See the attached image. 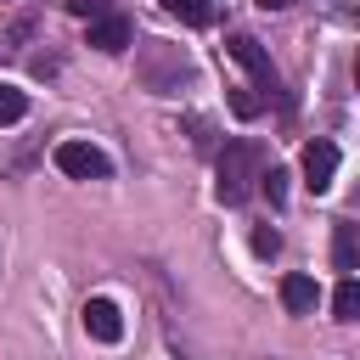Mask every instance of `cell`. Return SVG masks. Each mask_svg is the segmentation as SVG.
I'll use <instances>...</instances> for the list:
<instances>
[{"instance_id": "4fadbf2b", "label": "cell", "mask_w": 360, "mask_h": 360, "mask_svg": "<svg viewBox=\"0 0 360 360\" xmlns=\"http://www.w3.org/2000/svg\"><path fill=\"white\" fill-rule=\"evenodd\" d=\"M259 186H264V197H270V202H281V197H287V174H281V169L259 174Z\"/></svg>"}, {"instance_id": "ba28073f", "label": "cell", "mask_w": 360, "mask_h": 360, "mask_svg": "<svg viewBox=\"0 0 360 360\" xmlns=\"http://www.w3.org/2000/svg\"><path fill=\"white\" fill-rule=\"evenodd\" d=\"M332 259H338V270H343V276H354L360 248H354V225H349V219H343V225H338V236H332Z\"/></svg>"}, {"instance_id": "8fae6325", "label": "cell", "mask_w": 360, "mask_h": 360, "mask_svg": "<svg viewBox=\"0 0 360 360\" xmlns=\"http://www.w3.org/2000/svg\"><path fill=\"white\" fill-rule=\"evenodd\" d=\"M259 107H264V96H253V84H236V90H231V112H236V118H253Z\"/></svg>"}, {"instance_id": "7c38bea8", "label": "cell", "mask_w": 360, "mask_h": 360, "mask_svg": "<svg viewBox=\"0 0 360 360\" xmlns=\"http://www.w3.org/2000/svg\"><path fill=\"white\" fill-rule=\"evenodd\" d=\"M276 248H281V236H276L270 225H259V231H253V253H259V259H276Z\"/></svg>"}, {"instance_id": "9c48e42d", "label": "cell", "mask_w": 360, "mask_h": 360, "mask_svg": "<svg viewBox=\"0 0 360 360\" xmlns=\"http://www.w3.org/2000/svg\"><path fill=\"white\" fill-rule=\"evenodd\" d=\"M332 315H338V321H360V281H354V276L338 281V292H332Z\"/></svg>"}, {"instance_id": "8992f818", "label": "cell", "mask_w": 360, "mask_h": 360, "mask_svg": "<svg viewBox=\"0 0 360 360\" xmlns=\"http://www.w3.org/2000/svg\"><path fill=\"white\" fill-rule=\"evenodd\" d=\"M84 332H90L96 343H118V338H124L118 304H112V298H90V304H84Z\"/></svg>"}, {"instance_id": "6da1fadb", "label": "cell", "mask_w": 360, "mask_h": 360, "mask_svg": "<svg viewBox=\"0 0 360 360\" xmlns=\"http://www.w3.org/2000/svg\"><path fill=\"white\" fill-rule=\"evenodd\" d=\"M214 174H219V180H214V186H219V202H248L253 186H259V174H264V158H259L253 141H225Z\"/></svg>"}, {"instance_id": "30bf717a", "label": "cell", "mask_w": 360, "mask_h": 360, "mask_svg": "<svg viewBox=\"0 0 360 360\" xmlns=\"http://www.w3.org/2000/svg\"><path fill=\"white\" fill-rule=\"evenodd\" d=\"M22 112H28V96L17 84H0V124H17Z\"/></svg>"}, {"instance_id": "7a4b0ae2", "label": "cell", "mask_w": 360, "mask_h": 360, "mask_svg": "<svg viewBox=\"0 0 360 360\" xmlns=\"http://www.w3.org/2000/svg\"><path fill=\"white\" fill-rule=\"evenodd\" d=\"M225 51H231V62H242V68H248L253 90H264V96H276V90H281V73H276V62L264 56V45H259L253 34H231V39H225Z\"/></svg>"}, {"instance_id": "3957f363", "label": "cell", "mask_w": 360, "mask_h": 360, "mask_svg": "<svg viewBox=\"0 0 360 360\" xmlns=\"http://www.w3.org/2000/svg\"><path fill=\"white\" fill-rule=\"evenodd\" d=\"M56 169L73 174V180H107V174H112L107 152L90 146V141H62V146H56Z\"/></svg>"}, {"instance_id": "52a82bcc", "label": "cell", "mask_w": 360, "mask_h": 360, "mask_svg": "<svg viewBox=\"0 0 360 360\" xmlns=\"http://www.w3.org/2000/svg\"><path fill=\"white\" fill-rule=\"evenodd\" d=\"M281 304H287V315H309V309L321 304V287H315V276H304V270L281 276Z\"/></svg>"}, {"instance_id": "277c9868", "label": "cell", "mask_w": 360, "mask_h": 360, "mask_svg": "<svg viewBox=\"0 0 360 360\" xmlns=\"http://www.w3.org/2000/svg\"><path fill=\"white\" fill-rule=\"evenodd\" d=\"M129 39H135V28H129V17H124V11H101V17H90V45H96V51L118 56Z\"/></svg>"}, {"instance_id": "9a60e30c", "label": "cell", "mask_w": 360, "mask_h": 360, "mask_svg": "<svg viewBox=\"0 0 360 360\" xmlns=\"http://www.w3.org/2000/svg\"><path fill=\"white\" fill-rule=\"evenodd\" d=\"M163 6H174V0H163Z\"/></svg>"}, {"instance_id": "5b68a950", "label": "cell", "mask_w": 360, "mask_h": 360, "mask_svg": "<svg viewBox=\"0 0 360 360\" xmlns=\"http://www.w3.org/2000/svg\"><path fill=\"white\" fill-rule=\"evenodd\" d=\"M332 174H338V146L332 141H309L304 146V186L309 191H326Z\"/></svg>"}, {"instance_id": "5bb4252c", "label": "cell", "mask_w": 360, "mask_h": 360, "mask_svg": "<svg viewBox=\"0 0 360 360\" xmlns=\"http://www.w3.org/2000/svg\"><path fill=\"white\" fill-rule=\"evenodd\" d=\"M259 6H264V11H287L292 0H259Z\"/></svg>"}]
</instances>
